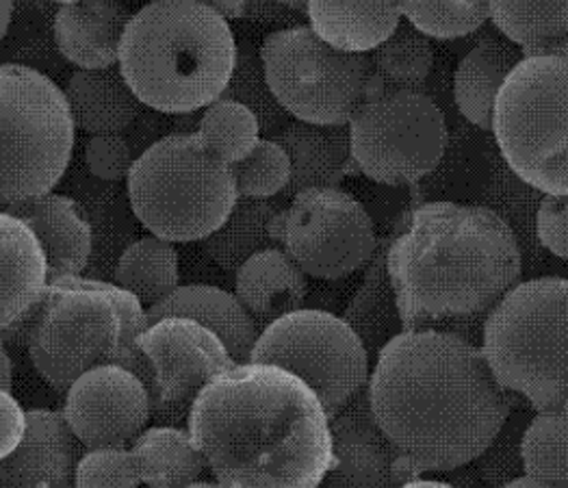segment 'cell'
Listing matches in <instances>:
<instances>
[{
  "label": "cell",
  "mask_w": 568,
  "mask_h": 488,
  "mask_svg": "<svg viewBox=\"0 0 568 488\" xmlns=\"http://www.w3.org/2000/svg\"><path fill=\"white\" fill-rule=\"evenodd\" d=\"M367 397L395 451L397 487L477 460L515 408L477 345L434 328L399 333L379 349Z\"/></svg>",
  "instance_id": "cell-1"
},
{
  "label": "cell",
  "mask_w": 568,
  "mask_h": 488,
  "mask_svg": "<svg viewBox=\"0 0 568 488\" xmlns=\"http://www.w3.org/2000/svg\"><path fill=\"white\" fill-rule=\"evenodd\" d=\"M187 424L220 488H320L331 471V419L281 367L245 363L215 376Z\"/></svg>",
  "instance_id": "cell-2"
},
{
  "label": "cell",
  "mask_w": 568,
  "mask_h": 488,
  "mask_svg": "<svg viewBox=\"0 0 568 488\" xmlns=\"http://www.w3.org/2000/svg\"><path fill=\"white\" fill-rule=\"evenodd\" d=\"M386 272L404 333L467 322L521 283V245L488 206L426 202L390 237Z\"/></svg>",
  "instance_id": "cell-3"
},
{
  "label": "cell",
  "mask_w": 568,
  "mask_h": 488,
  "mask_svg": "<svg viewBox=\"0 0 568 488\" xmlns=\"http://www.w3.org/2000/svg\"><path fill=\"white\" fill-rule=\"evenodd\" d=\"M237 38L209 2H150L129 20L118 70L143 106L193 113L220 100L233 77Z\"/></svg>",
  "instance_id": "cell-4"
},
{
  "label": "cell",
  "mask_w": 568,
  "mask_h": 488,
  "mask_svg": "<svg viewBox=\"0 0 568 488\" xmlns=\"http://www.w3.org/2000/svg\"><path fill=\"white\" fill-rule=\"evenodd\" d=\"M27 345L38 374L65 393L85 372L118 365L152 387L150 367L138 337L145 331V308L113 283L83 276L48 283L27 319Z\"/></svg>",
  "instance_id": "cell-5"
},
{
  "label": "cell",
  "mask_w": 568,
  "mask_h": 488,
  "mask_svg": "<svg viewBox=\"0 0 568 488\" xmlns=\"http://www.w3.org/2000/svg\"><path fill=\"white\" fill-rule=\"evenodd\" d=\"M568 283L547 276L519 283L486 315L481 356L493 378L536 413L567 410Z\"/></svg>",
  "instance_id": "cell-6"
},
{
  "label": "cell",
  "mask_w": 568,
  "mask_h": 488,
  "mask_svg": "<svg viewBox=\"0 0 568 488\" xmlns=\"http://www.w3.org/2000/svg\"><path fill=\"white\" fill-rule=\"evenodd\" d=\"M126 181L135 217L170 244L204 242L239 197L233 167L197 133L168 135L145 148Z\"/></svg>",
  "instance_id": "cell-7"
},
{
  "label": "cell",
  "mask_w": 568,
  "mask_h": 488,
  "mask_svg": "<svg viewBox=\"0 0 568 488\" xmlns=\"http://www.w3.org/2000/svg\"><path fill=\"white\" fill-rule=\"evenodd\" d=\"M74 135L54 81L29 65H0V211L52 194L70 165Z\"/></svg>",
  "instance_id": "cell-8"
},
{
  "label": "cell",
  "mask_w": 568,
  "mask_h": 488,
  "mask_svg": "<svg viewBox=\"0 0 568 488\" xmlns=\"http://www.w3.org/2000/svg\"><path fill=\"white\" fill-rule=\"evenodd\" d=\"M510 170L545 195L568 194V57H523L493 104Z\"/></svg>",
  "instance_id": "cell-9"
},
{
  "label": "cell",
  "mask_w": 568,
  "mask_h": 488,
  "mask_svg": "<svg viewBox=\"0 0 568 488\" xmlns=\"http://www.w3.org/2000/svg\"><path fill=\"white\" fill-rule=\"evenodd\" d=\"M258 54L267 88L284 113L317 126L347 124L376 77L369 54L332 49L308 24L270 33Z\"/></svg>",
  "instance_id": "cell-10"
},
{
  "label": "cell",
  "mask_w": 568,
  "mask_h": 488,
  "mask_svg": "<svg viewBox=\"0 0 568 488\" xmlns=\"http://www.w3.org/2000/svg\"><path fill=\"white\" fill-rule=\"evenodd\" d=\"M352 161L382 185H413L440 163L447 124L434 100L415 90L369 92L347 120Z\"/></svg>",
  "instance_id": "cell-11"
},
{
  "label": "cell",
  "mask_w": 568,
  "mask_h": 488,
  "mask_svg": "<svg viewBox=\"0 0 568 488\" xmlns=\"http://www.w3.org/2000/svg\"><path fill=\"white\" fill-rule=\"evenodd\" d=\"M250 363L274 365L300 378L332 419L369 383V354L356 333L336 315L300 308L267 324Z\"/></svg>",
  "instance_id": "cell-12"
},
{
  "label": "cell",
  "mask_w": 568,
  "mask_h": 488,
  "mask_svg": "<svg viewBox=\"0 0 568 488\" xmlns=\"http://www.w3.org/2000/svg\"><path fill=\"white\" fill-rule=\"evenodd\" d=\"M270 231L306 276L322 281L347 278L365 267L379 242L367 209L341 187L293 195Z\"/></svg>",
  "instance_id": "cell-13"
},
{
  "label": "cell",
  "mask_w": 568,
  "mask_h": 488,
  "mask_svg": "<svg viewBox=\"0 0 568 488\" xmlns=\"http://www.w3.org/2000/svg\"><path fill=\"white\" fill-rule=\"evenodd\" d=\"M135 345L150 367L152 410L191 408L204 385L237 365L224 343L187 317L145 326Z\"/></svg>",
  "instance_id": "cell-14"
},
{
  "label": "cell",
  "mask_w": 568,
  "mask_h": 488,
  "mask_svg": "<svg viewBox=\"0 0 568 488\" xmlns=\"http://www.w3.org/2000/svg\"><path fill=\"white\" fill-rule=\"evenodd\" d=\"M152 401L142 378L118 365L79 376L68 390L63 419L88 449L126 447L145 430Z\"/></svg>",
  "instance_id": "cell-15"
},
{
  "label": "cell",
  "mask_w": 568,
  "mask_h": 488,
  "mask_svg": "<svg viewBox=\"0 0 568 488\" xmlns=\"http://www.w3.org/2000/svg\"><path fill=\"white\" fill-rule=\"evenodd\" d=\"M332 465L320 488H397L395 451L372 415L367 387L331 419Z\"/></svg>",
  "instance_id": "cell-16"
},
{
  "label": "cell",
  "mask_w": 568,
  "mask_h": 488,
  "mask_svg": "<svg viewBox=\"0 0 568 488\" xmlns=\"http://www.w3.org/2000/svg\"><path fill=\"white\" fill-rule=\"evenodd\" d=\"M79 458V440L63 415L31 408L24 437L0 460V488H74Z\"/></svg>",
  "instance_id": "cell-17"
},
{
  "label": "cell",
  "mask_w": 568,
  "mask_h": 488,
  "mask_svg": "<svg viewBox=\"0 0 568 488\" xmlns=\"http://www.w3.org/2000/svg\"><path fill=\"white\" fill-rule=\"evenodd\" d=\"M22 220L47 256L48 283L81 276L90 263L94 233L83 206L68 195L47 194L2 209Z\"/></svg>",
  "instance_id": "cell-18"
},
{
  "label": "cell",
  "mask_w": 568,
  "mask_h": 488,
  "mask_svg": "<svg viewBox=\"0 0 568 488\" xmlns=\"http://www.w3.org/2000/svg\"><path fill=\"white\" fill-rule=\"evenodd\" d=\"M47 287L42 245L22 220L0 211V333L27 322Z\"/></svg>",
  "instance_id": "cell-19"
},
{
  "label": "cell",
  "mask_w": 568,
  "mask_h": 488,
  "mask_svg": "<svg viewBox=\"0 0 568 488\" xmlns=\"http://www.w3.org/2000/svg\"><path fill=\"white\" fill-rule=\"evenodd\" d=\"M131 18L122 2H63L54 16L57 49L79 70L115 68Z\"/></svg>",
  "instance_id": "cell-20"
},
{
  "label": "cell",
  "mask_w": 568,
  "mask_h": 488,
  "mask_svg": "<svg viewBox=\"0 0 568 488\" xmlns=\"http://www.w3.org/2000/svg\"><path fill=\"white\" fill-rule=\"evenodd\" d=\"M165 317H187L202 324L226 345L237 365L250 363V354L258 339V326L235 293L211 285H183L145 308V326Z\"/></svg>",
  "instance_id": "cell-21"
},
{
  "label": "cell",
  "mask_w": 568,
  "mask_h": 488,
  "mask_svg": "<svg viewBox=\"0 0 568 488\" xmlns=\"http://www.w3.org/2000/svg\"><path fill=\"white\" fill-rule=\"evenodd\" d=\"M272 140L283 148L291 163L288 194L338 187L345 176L356 172L347 124L317 126L295 120Z\"/></svg>",
  "instance_id": "cell-22"
},
{
  "label": "cell",
  "mask_w": 568,
  "mask_h": 488,
  "mask_svg": "<svg viewBox=\"0 0 568 488\" xmlns=\"http://www.w3.org/2000/svg\"><path fill=\"white\" fill-rule=\"evenodd\" d=\"M235 274V295L254 324H263L265 328L284 315L304 308L308 293L306 274L281 247L254 254Z\"/></svg>",
  "instance_id": "cell-23"
},
{
  "label": "cell",
  "mask_w": 568,
  "mask_h": 488,
  "mask_svg": "<svg viewBox=\"0 0 568 488\" xmlns=\"http://www.w3.org/2000/svg\"><path fill=\"white\" fill-rule=\"evenodd\" d=\"M63 96L77 129L95 135H124L142 113V102L131 92L118 68L77 70Z\"/></svg>",
  "instance_id": "cell-24"
},
{
  "label": "cell",
  "mask_w": 568,
  "mask_h": 488,
  "mask_svg": "<svg viewBox=\"0 0 568 488\" xmlns=\"http://www.w3.org/2000/svg\"><path fill=\"white\" fill-rule=\"evenodd\" d=\"M313 33L332 49L367 54L404 20L395 2H306Z\"/></svg>",
  "instance_id": "cell-25"
},
{
  "label": "cell",
  "mask_w": 568,
  "mask_h": 488,
  "mask_svg": "<svg viewBox=\"0 0 568 488\" xmlns=\"http://www.w3.org/2000/svg\"><path fill=\"white\" fill-rule=\"evenodd\" d=\"M521 59V50L497 38L481 40L460 59L454 77V96L458 111L477 129L490 131L495 98Z\"/></svg>",
  "instance_id": "cell-26"
},
{
  "label": "cell",
  "mask_w": 568,
  "mask_h": 488,
  "mask_svg": "<svg viewBox=\"0 0 568 488\" xmlns=\"http://www.w3.org/2000/svg\"><path fill=\"white\" fill-rule=\"evenodd\" d=\"M288 202L276 195L270 200L237 197L226 222L209 235L202 245L206 256L226 272H237L239 267L254 254L278 247L272 237V222L283 213Z\"/></svg>",
  "instance_id": "cell-27"
},
{
  "label": "cell",
  "mask_w": 568,
  "mask_h": 488,
  "mask_svg": "<svg viewBox=\"0 0 568 488\" xmlns=\"http://www.w3.org/2000/svg\"><path fill=\"white\" fill-rule=\"evenodd\" d=\"M138 476L150 488H185L206 469L190 433L174 426H154L131 443Z\"/></svg>",
  "instance_id": "cell-28"
},
{
  "label": "cell",
  "mask_w": 568,
  "mask_h": 488,
  "mask_svg": "<svg viewBox=\"0 0 568 488\" xmlns=\"http://www.w3.org/2000/svg\"><path fill=\"white\" fill-rule=\"evenodd\" d=\"M388 240L378 242V247L367 263L365 281L354 293L349 306L343 313V322L356 333L363 342L367 354L378 356L379 349L397 337L402 331L395 292L390 287V278L386 272V250Z\"/></svg>",
  "instance_id": "cell-29"
},
{
  "label": "cell",
  "mask_w": 568,
  "mask_h": 488,
  "mask_svg": "<svg viewBox=\"0 0 568 488\" xmlns=\"http://www.w3.org/2000/svg\"><path fill=\"white\" fill-rule=\"evenodd\" d=\"M495 27L523 57H568V2H488Z\"/></svg>",
  "instance_id": "cell-30"
},
{
  "label": "cell",
  "mask_w": 568,
  "mask_h": 488,
  "mask_svg": "<svg viewBox=\"0 0 568 488\" xmlns=\"http://www.w3.org/2000/svg\"><path fill=\"white\" fill-rule=\"evenodd\" d=\"M179 263L174 244L154 235L143 237L122 252L113 285L131 293L143 308H150L181 287Z\"/></svg>",
  "instance_id": "cell-31"
},
{
  "label": "cell",
  "mask_w": 568,
  "mask_h": 488,
  "mask_svg": "<svg viewBox=\"0 0 568 488\" xmlns=\"http://www.w3.org/2000/svg\"><path fill=\"white\" fill-rule=\"evenodd\" d=\"M568 413H538L521 435V467L527 478L568 487Z\"/></svg>",
  "instance_id": "cell-32"
},
{
  "label": "cell",
  "mask_w": 568,
  "mask_h": 488,
  "mask_svg": "<svg viewBox=\"0 0 568 488\" xmlns=\"http://www.w3.org/2000/svg\"><path fill=\"white\" fill-rule=\"evenodd\" d=\"M374 72L397 90L424 83L434 68V49L424 33L402 20L397 29L369 57Z\"/></svg>",
  "instance_id": "cell-33"
},
{
  "label": "cell",
  "mask_w": 568,
  "mask_h": 488,
  "mask_svg": "<svg viewBox=\"0 0 568 488\" xmlns=\"http://www.w3.org/2000/svg\"><path fill=\"white\" fill-rule=\"evenodd\" d=\"M220 100H233L243 104L245 109H250L258 122L261 133L270 135L267 140H272L288 124V115L284 113L267 88L261 54L250 40L239 42L235 70L229 81V88L224 90Z\"/></svg>",
  "instance_id": "cell-34"
},
{
  "label": "cell",
  "mask_w": 568,
  "mask_h": 488,
  "mask_svg": "<svg viewBox=\"0 0 568 488\" xmlns=\"http://www.w3.org/2000/svg\"><path fill=\"white\" fill-rule=\"evenodd\" d=\"M197 135L229 165L243 161L261 142V129L250 109L233 100H215L197 122Z\"/></svg>",
  "instance_id": "cell-35"
},
{
  "label": "cell",
  "mask_w": 568,
  "mask_h": 488,
  "mask_svg": "<svg viewBox=\"0 0 568 488\" xmlns=\"http://www.w3.org/2000/svg\"><path fill=\"white\" fill-rule=\"evenodd\" d=\"M399 11L427 40L465 38L490 18L488 2H402Z\"/></svg>",
  "instance_id": "cell-36"
},
{
  "label": "cell",
  "mask_w": 568,
  "mask_h": 488,
  "mask_svg": "<svg viewBox=\"0 0 568 488\" xmlns=\"http://www.w3.org/2000/svg\"><path fill=\"white\" fill-rule=\"evenodd\" d=\"M233 167L239 197L270 200L286 190L291 163L274 140H261L256 148Z\"/></svg>",
  "instance_id": "cell-37"
},
{
  "label": "cell",
  "mask_w": 568,
  "mask_h": 488,
  "mask_svg": "<svg viewBox=\"0 0 568 488\" xmlns=\"http://www.w3.org/2000/svg\"><path fill=\"white\" fill-rule=\"evenodd\" d=\"M142 480L129 447H95L81 454L74 488H140Z\"/></svg>",
  "instance_id": "cell-38"
},
{
  "label": "cell",
  "mask_w": 568,
  "mask_h": 488,
  "mask_svg": "<svg viewBox=\"0 0 568 488\" xmlns=\"http://www.w3.org/2000/svg\"><path fill=\"white\" fill-rule=\"evenodd\" d=\"M85 163L100 181H124L135 163L133 148L124 135H95L85 146Z\"/></svg>",
  "instance_id": "cell-39"
},
{
  "label": "cell",
  "mask_w": 568,
  "mask_h": 488,
  "mask_svg": "<svg viewBox=\"0 0 568 488\" xmlns=\"http://www.w3.org/2000/svg\"><path fill=\"white\" fill-rule=\"evenodd\" d=\"M513 435L515 433L506 435V430L501 428V433L486 447V451L477 458V460H481L479 474L493 487H504V485L513 482L515 478H519V471H521L519 445H521V440L515 439Z\"/></svg>",
  "instance_id": "cell-40"
},
{
  "label": "cell",
  "mask_w": 568,
  "mask_h": 488,
  "mask_svg": "<svg viewBox=\"0 0 568 488\" xmlns=\"http://www.w3.org/2000/svg\"><path fill=\"white\" fill-rule=\"evenodd\" d=\"M536 233L558 258L568 254V200L567 195H545L536 213Z\"/></svg>",
  "instance_id": "cell-41"
},
{
  "label": "cell",
  "mask_w": 568,
  "mask_h": 488,
  "mask_svg": "<svg viewBox=\"0 0 568 488\" xmlns=\"http://www.w3.org/2000/svg\"><path fill=\"white\" fill-rule=\"evenodd\" d=\"M27 430V410L11 395V390L0 389V460L7 458Z\"/></svg>",
  "instance_id": "cell-42"
},
{
  "label": "cell",
  "mask_w": 568,
  "mask_h": 488,
  "mask_svg": "<svg viewBox=\"0 0 568 488\" xmlns=\"http://www.w3.org/2000/svg\"><path fill=\"white\" fill-rule=\"evenodd\" d=\"M286 11V2H245V16L261 22H281Z\"/></svg>",
  "instance_id": "cell-43"
},
{
  "label": "cell",
  "mask_w": 568,
  "mask_h": 488,
  "mask_svg": "<svg viewBox=\"0 0 568 488\" xmlns=\"http://www.w3.org/2000/svg\"><path fill=\"white\" fill-rule=\"evenodd\" d=\"M213 11H217L226 22L245 18V2H209Z\"/></svg>",
  "instance_id": "cell-44"
},
{
  "label": "cell",
  "mask_w": 568,
  "mask_h": 488,
  "mask_svg": "<svg viewBox=\"0 0 568 488\" xmlns=\"http://www.w3.org/2000/svg\"><path fill=\"white\" fill-rule=\"evenodd\" d=\"M13 383V367H11V358L4 349V345L0 342V389L11 390Z\"/></svg>",
  "instance_id": "cell-45"
},
{
  "label": "cell",
  "mask_w": 568,
  "mask_h": 488,
  "mask_svg": "<svg viewBox=\"0 0 568 488\" xmlns=\"http://www.w3.org/2000/svg\"><path fill=\"white\" fill-rule=\"evenodd\" d=\"M499 488H568V487H558V485H547V482H540V480H534V478H527V476H519V478H515L513 482H508V485H504V487Z\"/></svg>",
  "instance_id": "cell-46"
},
{
  "label": "cell",
  "mask_w": 568,
  "mask_h": 488,
  "mask_svg": "<svg viewBox=\"0 0 568 488\" xmlns=\"http://www.w3.org/2000/svg\"><path fill=\"white\" fill-rule=\"evenodd\" d=\"M11 18H13V2H0V40L7 35Z\"/></svg>",
  "instance_id": "cell-47"
},
{
  "label": "cell",
  "mask_w": 568,
  "mask_h": 488,
  "mask_svg": "<svg viewBox=\"0 0 568 488\" xmlns=\"http://www.w3.org/2000/svg\"><path fill=\"white\" fill-rule=\"evenodd\" d=\"M397 488H456L447 482H438V480H424V478H417V480H410V482H404Z\"/></svg>",
  "instance_id": "cell-48"
},
{
  "label": "cell",
  "mask_w": 568,
  "mask_h": 488,
  "mask_svg": "<svg viewBox=\"0 0 568 488\" xmlns=\"http://www.w3.org/2000/svg\"><path fill=\"white\" fill-rule=\"evenodd\" d=\"M185 488H220L215 482H202V480H197V482H191L190 487Z\"/></svg>",
  "instance_id": "cell-49"
}]
</instances>
